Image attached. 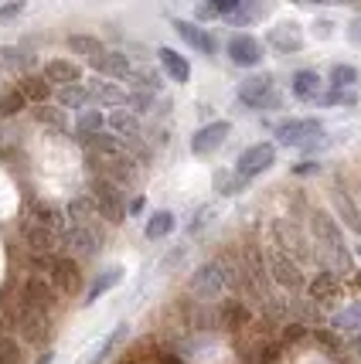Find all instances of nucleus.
<instances>
[{
  "label": "nucleus",
  "mask_w": 361,
  "mask_h": 364,
  "mask_svg": "<svg viewBox=\"0 0 361 364\" xmlns=\"http://www.w3.org/2000/svg\"><path fill=\"white\" fill-rule=\"evenodd\" d=\"M310 228H314V235H317V245L330 252V259H334V269H341V272L351 269V252H347V245H345L341 225L334 222L328 211H314Z\"/></svg>",
  "instance_id": "f257e3e1"
},
{
  "label": "nucleus",
  "mask_w": 361,
  "mask_h": 364,
  "mask_svg": "<svg viewBox=\"0 0 361 364\" xmlns=\"http://www.w3.org/2000/svg\"><path fill=\"white\" fill-rule=\"evenodd\" d=\"M89 198L95 205V215H103L110 225H120L126 218V198H123V188L113 184L110 177L95 174L93 184H89Z\"/></svg>",
  "instance_id": "f03ea898"
},
{
  "label": "nucleus",
  "mask_w": 361,
  "mask_h": 364,
  "mask_svg": "<svg viewBox=\"0 0 361 364\" xmlns=\"http://www.w3.org/2000/svg\"><path fill=\"white\" fill-rule=\"evenodd\" d=\"M48 272V283L55 286L58 293H79L82 289V269L75 259H68V255H34Z\"/></svg>",
  "instance_id": "7ed1b4c3"
},
{
  "label": "nucleus",
  "mask_w": 361,
  "mask_h": 364,
  "mask_svg": "<svg viewBox=\"0 0 361 364\" xmlns=\"http://www.w3.org/2000/svg\"><path fill=\"white\" fill-rule=\"evenodd\" d=\"M263 255H266V276H269V279H276L283 289L300 293V289L307 286V279H303V269H300L297 262L283 252V249H269V252H263Z\"/></svg>",
  "instance_id": "20e7f679"
},
{
  "label": "nucleus",
  "mask_w": 361,
  "mask_h": 364,
  "mask_svg": "<svg viewBox=\"0 0 361 364\" xmlns=\"http://www.w3.org/2000/svg\"><path fill=\"white\" fill-rule=\"evenodd\" d=\"M239 99L242 106L249 109H276L280 106V92L273 89V79L269 75H252L239 85Z\"/></svg>",
  "instance_id": "39448f33"
},
{
  "label": "nucleus",
  "mask_w": 361,
  "mask_h": 364,
  "mask_svg": "<svg viewBox=\"0 0 361 364\" xmlns=\"http://www.w3.org/2000/svg\"><path fill=\"white\" fill-rule=\"evenodd\" d=\"M276 164V143H252L249 150H242L236 160V174L242 181H252L259 177L263 171H269Z\"/></svg>",
  "instance_id": "423d86ee"
},
{
  "label": "nucleus",
  "mask_w": 361,
  "mask_h": 364,
  "mask_svg": "<svg viewBox=\"0 0 361 364\" xmlns=\"http://www.w3.org/2000/svg\"><path fill=\"white\" fill-rule=\"evenodd\" d=\"M320 136H324L320 119H290V123L276 127V143L283 146H314Z\"/></svg>",
  "instance_id": "0eeeda50"
},
{
  "label": "nucleus",
  "mask_w": 361,
  "mask_h": 364,
  "mask_svg": "<svg viewBox=\"0 0 361 364\" xmlns=\"http://www.w3.org/2000/svg\"><path fill=\"white\" fill-rule=\"evenodd\" d=\"M24 306H31L45 317L58 306V289L48 283V276H28L24 279Z\"/></svg>",
  "instance_id": "6e6552de"
},
{
  "label": "nucleus",
  "mask_w": 361,
  "mask_h": 364,
  "mask_svg": "<svg viewBox=\"0 0 361 364\" xmlns=\"http://www.w3.org/2000/svg\"><path fill=\"white\" fill-rule=\"evenodd\" d=\"M225 286H229V276H225V266H221V262H204V266H198L194 276H191V289H194L198 296H204V300H215Z\"/></svg>",
  "instance_id": "1a4fd4ad"
},
{
  "label": "nucleus",
  "mask_w": 361,
  "mask_h": 364,
  "mask_svg": "<svg viewBox=\"0 0 361 364\" xmlns=\"http://www.w3.org/2000/svg\"><path fill=\"white\" fill-rule=\"evenodd\" d=\"M229 133H232V127H229L225 119L208 123V127H202L194 136H191V154H194V157H208V154H215L221 143L229 140Z\"/></svg>",
  "instance_id": "9d476101"
},
{
  "label": "nucleus",
  "mask_w": 361,
  "mask_h": 364,
  "mask_svg": "<svg viewBox=\"0 0 361 364\" xmlns=\"http://www.w3.org/2000/svg\"><path fill=\"white\" fill-rule=\"evenodd\" d=\"M62 242L68 245V252H75L79 259H93L99 252V235H95L93 225H72L62 232Z\"/></svg>",
  "instance_id": "9b49d317"
},
{
  "label": "nucleus",
  "mask_w": 361,
  "mask_h": 364,
  "mask_svg": "<svg viewBox=\"0 0 361 364\" xmlns=\"http://www.w3.org/2000/svg\"><path fill=\"white\" fill-rule=\"evenodd\" d=\"M229 58H232V65H239V68H256V65L263 62V45H259L252 34H232Z\"/></svg>",
  "instance_id": "f8f14e48"
},
{
  "label": "nucleus",
  "mask_w": 361,
  "mask_h": 364,
  "mask_svg": "<svg viewBox=\"0 0 361 364\" xmlns=\"http://www.w3.org/2000/svg\"><path fill=\"white\" fill-rule=\"evenodd\" d=\"M21 232H24V245H28L34 255H51L58 249V242H62L58 232H51V228H45V225H38V222H28Z\"/></svg>",
  "instance_id": "ddd939ff"
},
{
  "label": "nucleus",
  "mask_w": 361,
  "mask_h": 364,
  "mask_svg": "<svg viewBox=\"0 0 361 364\" xmlns=\"http://www.w3.org/2000/svg\"><path fill=\"white\" fill-rule=\"evenodd\" d=\"M174 31L181 34V41H188L194 51H202V55H215L219 51V41H215V34H208L204 28H198V24H191V21H174Z\"/></svg>",
  "instance_id": "4468645a"
},
{
  "label": "nucleus",
  "mask_w": 361,
  "mask_h": 364,
  "mask_svg": "<svg viewBox=\"0 0 361 364\" xmlns=\"http://www.w3.org/2000/svg\"><path fill=\"white\" fill-rule=\"evenodd\" d=\"M93 68L99 75H106V79H130V72H133V65L126 58L123 51H103V55H95L93 58Z\"/></svg>",
  "instance_id": "2eb2a0df"
},
{
  "label": "nucleus",
  "mask_w": 361,
  "mask_h": 364,
  "mask_svg": "<svg viewBox=\"0 0 361 364\" xmlns=\"http://www.w3.org/2000/svg\"><path fill=\"white\" fill-rule=\"evenodd\" d=\"M266 41L273 51H280V55H293L303 48V31H300L297 24H276L273 31L266 34Z\"/></svg>",
  "instance_id": "dca6fc26"
},
{
  "label": "nucleus",
  "mask_w": 361,
  "mask_h": 364,
  "mask_svg": "<svg viewBox=\"0 0 361 364\" xmlns=\"http://www.w3.org/2000/svg\"><path fill=\"white\" fill-rule=\"evenodd\" d=\"M82 143L89 146V154H93V157H116V154H123V150H126L123 136H116V133H106V129H99V133H89V136H82Z\"/></svg>",
  "instance_id": "f3484780"
},
{
  "label": "nucleus",
  "mask_w": 361,
  "mask_h": 364,
  "mask_svg": "<svg viewBox=\"0 0 361 364\" xmlns=\"http://www.w3.org/2000/svg\"><path fill=\"white\" fill-rule=\"evenodd\" d=\"M51 85H72V82L82 79V68L75 62H68V58H51L45 62V72H41Z\"/></svg>",
  "instance_id": "a211bd4d"
},
{
  "label": "nucleus",
  "mask_w": 361,
  "mask_h": 364,
  "mask_svg": "<svg viewBox=\"0 0 361 364\" xmlns=\"http://www.w3.org/2000/svg\"><path fill=\"white\" fill-rule=\"evenodd\" d=\"M106 127H110L116 136H130V140H137V133H140V116H137L133 109L116 106V109L106 116Z\"/></svg>",
  "instance_id": "6ab92c4d"
},
{
  "label": "nucleus",
  "mask_w": 361,
  "mask_h": 364,
  "mask_svg": "<svg viewBox=\"0 0 361 364\" xmlns=\"http://www.w3.org/2000/svg\"><path fill=\"white\" fill-rule=\"evenodd\" d=\"M157 62H160V68H164V72H167L174 82H188L191 79L188 58H184V55H177L174 48H160V51H157Z\"/></svg>",
  "instance_id": "aec40b11"
},
{
  "label": "nucleus",
  "mask_w": 361,
  "mask_h": 364,
  "mask_svg": "<svg viewBox=\"0 0 361 364\" xmlns=\"http://www.w3.org/2000/svg\"><path fill=\"white\" fill-rule=\"evenodd\" d=\"M31 222L45 225V228L58 232V235H62L65 228H68V218H65V211H58L55 205H45V201H34V205H31Z\"/></svg>",
  "instance_id": "412c9836"
},
{
  "label": "nucleus",
  "mask_w": 361,
  "mask_h": 364,
  "mask_svg": "<svg viewBox=\"0 0 361 364\" xmlns=\"http://www.w3.org/2000/svg\"><path fill=\"white\" fill-rule=\"evenodd\" d=\"M21 331H24V341L41 344L48 333V317L38 314V310H31V306H24V310H21Z\"/></svg>",
  "instance_id": "4be33fe9"
},
{
  "label": "nucleus",
  "mask_w": 361,
  "mask_h": 364,
  "mask_svg": "<svg viewBox=\"0 0 361 364\" xmlns=\"http://www.w3.org/2000/svg\"><path fill=\"white\" fill-rule=\"evenodd\" d=\"M17 92L38 106V102H48V99H51V82H48L45 75H24V79L17 82Z\"/></svg>",
  "instance_id": "5701e85b"
},
{
  "label": "nucleus",
  "mask_w": 361,
  "mask_h": 364,
  "mask_svg": "<svg viewBox=\"0 0 361 364\" xmlns=\"http://www.w3.org/2000/svg\"><path fill=\"white\" fill-rule=\"evenodd\" d=\"M293 95H297L300 102H314L317 95H320V75L310 72V68H303L293 75Z\"/></svg>",
  "instance_id": "b1692460"
},
{
  "label": "nucleus",
  "mask_w": 361,
  "mask_h": 364,
  "mask_svg": "<svg viewBox=\"0 0 361 364\" xmlns=\"http://www.w3.org/2000/svg\"><path fill=\"white\" fill-rule=\"evenodd\" d=\"M330 327L338 333H358L361 331V300L347 303L345 310H338V314L330 317Z\"/></svg>",
  "instance_id": "393cba45"
},
{
  "label": "nucleus",
  "mask_w": 361,
  "mask_h": 364,
  "mask_svg": "<svg viewBox=\"0 0 361 364\" xmlns=\"http://www.w3.org/2000/svg\"><path fill=\"white\" fill-rule=\"evenodd\" d=\"M171 232H174V211H167V208L154 211L147 218V228H143V235L150 238V242H160V238H167Z\"/></svg>",
  "instance_id": "a878e982"
},
{
  "label": "nucleus",
  "mask_w": 361,
  "mask_h": 364,
  "mask_svg": "<svg viewBox=\"0 0 361 364\" xmlns=\"http://www.w3.org/2000/svg\"><path fill=\"white\" fill-rule=\"evenodd\" d=\"M307 289H310V300L328 303V300H334V293H338V279H334L330 269H320L314 279L307 283Z\"/></svg>",
  "instance_id": "bb28decb"
},
{
  "label": "nucleus",
  "mask_w": 361,
  "mask_h": 364,
  "mask_svg": "<svg viewBox=\"0 0 361 364\" xmlns=\"http://www.w3.org/2000/svg\"><path fill=\"white\" fill-rule=\"evenodd\" d=\"M93 99V92L82 85V82H72V85H58V106L62 109H82L85 102Z\"/></svg>",
  "instance_id": "cd10ccee"
},
{
  "label": "nucleus",
  "mask_w": 361,
  "mask_h": 364,
  "mask_svg": "<svg viewBox=\"0 0 361 364\" xmlns=\"http://www.w3.org/2000/svg\"><path fill=\"white\" fill-rule=\"evenodd\" d=\"M120 279H123V269H120V266H110L106 272H99L95 283L89 286V293H85V303H95L103 293H110L113 286H120Z\"/></svg>",
  "instance_id": "c85d7f7f"
},
{
  "label": "nucleus",
  "mask_w": 361,
  "mask_h": 364,
  "mask_svg": "<svg viewBox=\"0 0 361 364\" xmlns=\"http://www.w3.org/2000/svg\"><path fill=\"white\" fill-rule=\"evenodd\" d=\"M89 92H93V99H99V102H106V106H113V109H116V106H123V102H126V92H123V89H120V85H116L113 79L95 82V85L89 89Z\"/></svg>",
  "instance_id": "c756f323"
},
{
  "label": "nucleus",
  "mask_w": 361,
  "mask_h": 364,
  "mask_svg": "<svg viewBox=\"0 0 361 364\" xmlns=\"http://www.w3.org/2000/svg\"><path fill=\"white\" fill-rule=\"evenodd\" d=\"M68 48H72L75 55H82V58H95V55L106 51L95 34H68Z\"/></svg>",
  "instance_id": "7c9ffc66"
},
{
  "label": "nucleus",
  "mask_w": 361,
  "mask_h": 364,
  "mask_svg": "<svg viewBox=\"0 0 361 364\" xmlns=\"http://www.w3.org/2000/svg\"><path fill=\"white\" fill-rule=\"evenodd\" d=\"M263 11H266V4H263V0H242L232 14H225V21H229V24H252Z\"/></svg>",
  "instance_id": "2f4dec72"
},
{
  "label": "nucleus",
  "mask_w": 361,
  "mask_h": 364,
  "mask_svg": "<svg viewBox=\"0 0 361 364\" xmlns=\"http://www.w3.org/2000/svg\"><path fill=\"white\" fill-rule=\"evenodd\" d=\"M95 218V205L93 198L85 194V198H72V205H68V222L72 225H93Z\"/></svg>",
  "instance_id": "473e14b6"
},
{
  "label": "nucleus",
  "mask_w": 361,
  "mask_h": 364,
  "mask_svg": "<svg viewBox=\"0 0 361 364\" xmlns=\"http://www.w3.org/2000/svg\"><path fill=\"white\" fill-rule=\"evenodd\" d=\"M126 333H130V327H126V323H116L110 337H106V341H103V344L95 348V354H93V361H89V364H106V358H110L113 350H116V344L123 341Z\"/></svg>",
  "instance_id": "72a5a7b5"
},
{
  "label": "nucleus",
  "mask_w": 361,
  "mask_h": 364,
  "mask_svg": "<svg viewBox=\"0 0 361 364\" xmlns=\"http://www.w3.org/2000/svg\"><path fill=\"white\" fill-rule=\"evenodd\" d=\"M34 119L45 123L51 129H65V109L62 106H48V102H38L34 106Z\"/></svg>",
  "instance_id": "f704fd0d"
},
{
  "label": "nucleus",
  "mask_w": 361,
  "mask_h": 364,
  "mask_svg": "<svg viewBox=\"0 0 361 364\" xmlns=\"http://www.w3.org/2000/svg\"><path fill=\"white\" fill-rule=\"evenodd\" d=\"M75 129H79V136L99 133V129H106V116H103L99 109H82L79 119H75Z\"/></svg>",
  "instance_id": "c9c22d12"
},
{
  "label": "nucleus",
  "mask_w": 361,
  "mask_h": 364,
  "mask_svg": "<svg viewBox=\"0 0 361 364\" xmlns=\"http://www.w3.org/2000/svg\"><path fill=\"white\" fill-rule=\"evenodd\" d=\"M330 82H334V89H351V85L358 82V68H351V65H334V68H330Z\"/></svg>",
  "instance_id": "e433bc0d"
},
{
  "label": "nucleus",
  "mask_w": 361,
  "mask_h": 364,
  "mask_svg": "<svg viewBox=\"0 0 361 364\" xmlns=\"http://www.w3.org/2000/svg\"><path fill=\"white\" fill-rule=\"evenodd\" d=\"M338 211H341V218H345V225L351 232H361V215L355 211V205H351L347 194H338Z\"/></svg>",
  "instance_id": "4c0bfd02"
},
{
  "label": "nucleus",
  "mask_w": 361,
  "mask_h": 364,
  "mask_svg": "<svg viewBox=\"0 0 361 364\" xmlns=\"http://www.w3.org/2000/svg\"><path fill=\"white\" fill-rule=\"evenodd\" d=\"M0 364H21V344L7 333H0Z\"/></svg>",
  "instance_id": "58836bf2"
},
{
  "label": "nucleus",
  "mask_w": 361,
  "mask_h": 364,
  "mask_svg": "<svg viewBox=\"0 0 361 364\" xmlns=\"http://www.w3.org/2000/svg\"><path fill=\"white\" fill-rule=\"evenodd\" d=\"M24 102H28V99H24V95L17 92H7V95H0V116H14V112H21L24 109Z\"/></svg>",
  "instance_id": "ea45409f"
},
{
  "label": "nucleus",
  "mask_w": 361,
  "mask_h": 364,
  "mask_svg": "<svg viewBox=\"0 0 361 364\" xmlns=\"http://www.w3.org/2000/svg\"><path fill=\"white\" fill-rule=\"evenodd\" d=\"M355 99H358V95L351 92V89H334V92H328V95H317L314 102H324V106H341V102H345V106H351Z\"/></svg>",
  "instance_id": "a19ab883"
},
{
  "label": "nucleus",
  "mask_w": 361,
  "mask_h": 364,
  "mask_svg": "<svg viewBox=\"0 0 361 364\" xmlns=\"http://www.w3.org/2000/svg\"><path fill=\"white\" fill-rule=\"evenodd\" d=\"M0 62H7V65H31V51L7 45V48H0Z\"/></svg>",
  "instance_id": "79ce46f5"
},
{
  "label": "nucleus",
  "mask_w": 361,
  "mask_h": 364,
  "mask_svg": "<svg viewBox=\"0 0 361 364\" xmlns=\"http://www.w3.org/2000/svg\"><path fill=\"white\" fill-rule=\"evenodd\" d=\"M221 314H225V323H229V327H236V323H242V320L249 317L242 303H225V306H221Z\"/></svg>",
  "instance_id": "37998d69"
},
{
  "label": "nucleus",
  "mask_w": 361,
  "mask_h": 364,
  "mask_svg": "<svg viewBox=\"0 0 361 364\" xmlns=\"http://www.w3.org/2000/svg\"><path fill=\"white\" fill-rule=\"evenodd\" d=\"M21 14H24V0H11V4L0 7V24H7V21H14Z\"/></svg>",
  "instance_id": "c03bdc74"
},
{
  "label": "nucleus",
  "mask_w": 361,
  "mask_h": 364,
  "mask_svg": "<svg viewBox=\"0 0 361 364\" xmlns=\"http://www.w3.org/2000/svg\"><path fill=\"white\" fill-rule=\"evenodd\" d=\"M208 215H211V211H208V208H202V211H198V215H194V225H191V228H188L191 235H194V232H202V228H204V218H208Z\"/></svg>",
  "instance_id": "a18cd8bd"
},
{
  "label": "nucleus",
  "mask_w": 361,
  "mask_h": 364,
  "mask_svg": "<svg viewBox=\"0 0 361 364\" xmlns=\"http://www.w3.org/2000/svg\"><path fill=\"white\" fill-rule=\"evenodd\" d=\"M347 38H351V45H361V17H358V21H351V28H347Z\"/></svg>",
  "instance_id": "49530a36"
},
{
  "label": "nucleus",
  "mask_w": 361,
  "mask_h": 364,
  "mask_svg": "<svg viewBox=\"0 0 361 364\" xmlns=\"http://www.w3.org/2000/svg\"><path fill=\"white\" fill-rule=\"evenodd\" d=\"M143 211V194H137V198H130V205H126V215H140Z\"/></svg>",
  "instance_id": "de8ad7c7"
},
{
  "label": "nucleus",
  "mask_w": 361,
  "mask_h": 364,
  "mask_svg": "<svg viewBox=\"0 0 361 364\" xmlns=\"http://www.w3.org/2000/svg\"><path fill=\"white\" fill-rule=\"evenodd\" d=\"M157 364H188V361H184V358H177V354H167V350H164V354H157Z\"/></svg>",
  "instance_id": "09e8293b"
},
{
  "label": "nucleus",
  "mask_w": 361,
  "mask_h": 364,
  "mask_svg": "<svg viewBox=\"0 0 361 364\" xmlns=\"http://www.w3.org/2000/svg\"><path fill=\"white\" fill-rule=\"evenodd\" d=\"M314 171H317V164H297V167H293V174H300V177L314 174Z\"/></svg>",
  "instance_id": "8fccbe9b"
},
{
  "label": "nucleus",
  "mask_w": 361,
  "mask_h": 364,
  "mask_svg": "<svg viewBox=\"0 0 361 364\" xmlns=\"http://www.w3.org/2000/svg\"><path fill=\"white\" fill-rule=\"evenodd\" d=\"M51 361H55V350H45V354L38 358V364H51Z\"/></svg>",
  "instance_id": "3c124183"
},
{
  "label": "nucleus",
  "mask_w": 361,
  "mask_h": 364,
  "mask_svg": "<svg viewBox=\"0 0 361 364\" xmlns=\"http://www.w3.org/2000/svg\"><path fill=\"white\" fill-rule=\"evenodd\" d=\"M351 348H355V350H361V341H355V344H351Z\"/></svg>",
  "instance_id": "603ef678"
},
{
  "label": "nucleus",
  "mask_w": 361,
  "mask_h": 364,
  "mask_svg": "<svg viewBox=\"0 0 361 364\" xmlns=\"http://www.w3.org/2000/svg\"><path fill=\"white\" fill-rule=\"evenodd\" d=\"M317 4H324V0H317Z\"/></svg>",
  "instance_id": "864d4df0"
},
{
  "label": "nucleus",
  "mask_w": 361,
  "mask_h": 364,
  "mask_svg": "<svg viewBox=\"0 0 361 364\" xmlns=\"http://www.w3.org/2000/svg\"><path fill=\"white\" fill-rule=\"evenodd\" d=\"M358 283H361V276H358Z\"/></svg>",
  "instance_id": "5fc2aeb1"
},
{
  "label": "nucleus",
  "mask_w": 361,
  "mask_h": 364,
  "mask_svg": "<svg viewBox=\"0 0 361 364\" xmlns=\"http://www.w3.org/2000/svg\"><path fill=\"white\" fill-rule=\"evenodd\" d=\"M358 252H361V249H358Z\"/></svg>",
  "instance_id": "6e6d98bb"
}]
</instances>
